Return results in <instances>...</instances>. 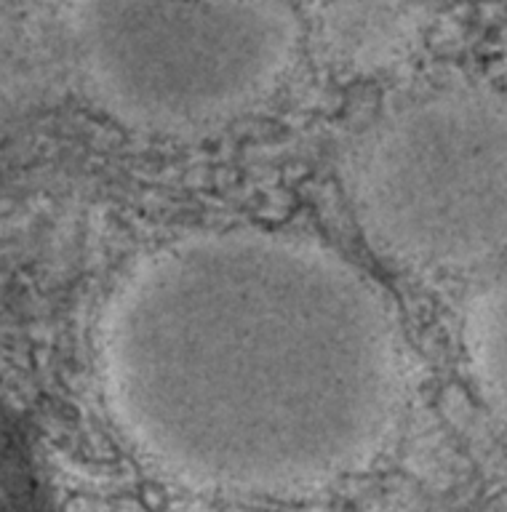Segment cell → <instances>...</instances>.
Returning a JSON list of instances; mask_svg holds the SVG:
<instances>
[{"mask_svg":"<svg viewBox=\"0 0 507 512\" xmlns=\"http://www.w3.org/2000/svg\"><path fill=\"white\" fill-rule=\"evenodd\" d=\"M94 376L147 470L246 502L369 472L409 398L406 336L382 288L329 243L254 224L131 259L97 315Z\"/></svg>","mask_w":507,"mask_h":512,"instance_id":"1","label":"cell"},{"mask_svg":"<svg viewBox=\"0 0 507 512\" xmlns=\"http://www.w3.org/2000/svg\"><path fill=\"white\" fill-rule=\"evenodd\" d=\"M67 43L107 120L187 139L265 107L297 67L302 24L289 0H73Z\"/></svg>","mask_w":507,"mask_h":512,"instance_id":"2","label":"cell"},{"mask_svg":"<svg viewBox=\"0 0 507 512\" xmlns=\"http://www.w3.org/2000/svg\"><path fill=\"white\" fill-rule=\"evenodd\" d=\"M342 187L358 230L419 275H486L507 259V91L449 80L361 128Z\"/></svg>","mask_w":507,"mask_h":512,"instance_id":"3","label":"cell"},{"mask_svg":"<svg viewBox=\"0 0 507 512\" xmlns=\"http://www.w3.org/2000/svg\"><path fill=\"white\" fill-rule=\"evenodd\" d=\"M459 347L478 398L507 432V259L486 272L467 299Z\"/></svg>","mask_w":507,"mask_h":512,"instance_id":"4","label":"cell"}]
</instances>
